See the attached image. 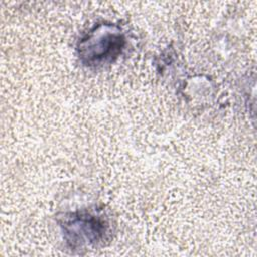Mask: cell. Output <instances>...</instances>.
Here are the masks:
<instances>
[{"instance_id": "cell-1", "label": "cell", "mask_w": 257, "mask_h": 257, "mask_svg": "<svg viewBox=\"0 0 257 257\" xmlns=\"http://www.w3.org/2000/svg\"><path fill=\"white\" fill-rule=\"evenodd\" d=\"M118 48H120V36L117 34L106 33L98 36L95 45L91 44L90 48L84 49H88V53H86L87 57H97L98 59H102L103 57H108L111 54L114 55L115 50Z\"/></svg>"}]
</instances>
